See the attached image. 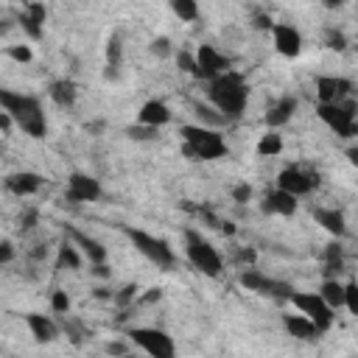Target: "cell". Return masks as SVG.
<instances>
[{
	"label": "cell",
	"mask_w": 358,
	"mask_h": 358,
	"mask_svg": "<svg viewBox=\"0 0 358 358\" xmlns=\"http://www.w3.org/2000/svg\"><path fill=\"white\" fill-rule=\"evenodd\" d=\"M271 42H274V50L285 59H296L302 53V34L296 25L291 22H274L271 25Z\"/></svg>",
	"instance_id": "12"
},
{
	"label": "cell",
	"mask_w": 358,
	"mask_h": 358,
	"mask_svg": "<svg viewBox=\"0 0 358 358\" xmlns=\"http://www.w3.org/2000/svg\"><path fill=\"white\" fill-rule=\"evenodd\" d=\"M344 157H347V162H350L352 168H358V145H350V148L344 151Z\"/></svg>",
	"instance_id": "47"
},
{
	"label": "cell",
	"mask_w": 358,
	"mask_h": 358,
	"mask_svg": "<svg viewBox=\"0 0 358 358\" xmlns=\"http://www.w3.org/2000/svg\"><path fill=\"white\" fill-rule=\"evenodd\" d=\"M196 64H199V76L196 78H204V81H210V78H215V76L229 70V59L215 45H199L196 48Z\"/></svg>",
	"instance_id": "13"
},
{
	"label": "cell",
	"mask_w": 358,
	"mask_h": 358,
	"mask_svg": "<svg viewBox=\"0 0 358 358\" xmlns=\"http://www.w3.org/2000/svg\"><path fill=\"white\" fill-rule=\"evenodd\" d=\"M324 45L330 48V50H336V53H341V50H347V36L341 34V31H336V28H330L327 34H324Z\"/></svg>",
	"instance_id": "37"
},
{
	"label": "cell",
	"mask_w": 358,
	"mask_h": 358,
	"mask_svg": "<svg viewBox=\"0 0 358 358\" xmlns=\"http://www.w3.org/2000/svg\"><path fill=\"white\" fill-rule=\"evenodd\" d=\"M101 196H103V187H101V182L92 173L73 171L67 176V185H64V199L67 201H73V204H90V201H98Z\"/></svg>",
	"instance_id": "11"
},
{
	"label": "cell",
	"mask_w": 358,
	"mask_h": 358,
	"mask_svg": "<svg viewBox=\"0 0 358 358\" xmlns=\"http://www.w3.org/2000/svg\"><path fill=\"white\" fill-rule=\"evenodd\" d=\"M126 134H129L131 140H157L159 129H157V126H145V123H137V126H129V129H126Z\"/></svg>",
	"instance_id": "35"
},
{
	"label": "cell",
	"mask_w": 358,
	"mask_h": 358,
	"mask_svg": "<svg viewBox=\"0 0 358 358\" xmlns=\"http://www.w3.org/2000/svg\"><path fill=\"white\" fill-rule=\"evenodd\" d=\"M22 319H25V324H28L34 341H39V344H50V341L59 338V324H56L48 313H36V310H34V313H25Z\"/></svg>",
	"instance_id": "22"
},
{
	"label": "cell",
	"mask_w": 358,
	"mask_h": 358,
	"mask_svg": "<svg viewBox=\"0 0 358 358\" xmlns=\"http://www.w3.org/2000/svg\"><path fill=\"white\" fill-rule=\"evenodd\" d=\"M17 221H20V229H22V232H31V229L36 227V221H39V210H34V207H31V210L20 213V218H17Z\"/></svg>",
	"instance_id": "40"
},
{
	"label": "cell",
	"mask_w": 358,
	"mask_h": 358,
	"mask_svg": "<svg viewBox=\"0 0 358 358\" xmlns=\"http://www.w3.org/2000/svg\"><path fill=\"white\" fill-rule=\"evenodd\" d=\"M193 115H196V123H201V126H213V129H221V126H227L229 120L224 117V112H218L210 101L207 103H201V101H196L193 106Z\"/></svg>",
	"instance_id": "27"
},
{
	"label": "cell",
	"mask_w": 358,
	"mask_h": 358,
	"mask_svg": "<svg viewBox=\"0 0 358 358\" xmlns=\"http://www.w3.org/2000/svg\"><path fill=\"white\" fill-rule=\"evenodd\" d=\"M0 106H3V112L11 115L14 126L22 134H28L34 140L48 134V115L36 95L20 92V90H0Z\"/></svg>",
	"instance_id": "1"
},
{
	"label": "cell",
	"mask_w": 358,
	"mask_h": 358,
	"mask_svg": "<svg viewBox=\"0 0 358 358\" xmlns=\"http://www.w3.org/2000/svg\"><path fill=\"white\" fill-rule=\"evenodd\" d=\"M207 101L218 112H224L227 120H238L246 112V103H249V84L241 73L227 70V73L207 81Z\"/></svg>",
	"instance_id": "2"
},
{
	"label": "cell",
	"mask_w": 358,
	"mask_h": 358,
	"mask_svg": "<svg viewBox=\"0 0 358 358\" xmlns=\"http://www.w3.org/2000/svg\"><path fill=\"white\" fill-rule=\"evenodd\" d=\"M319 294L330 308H336V310L344 308V282L338 277H324L319 285Z\"/></svg>",
	"instance_id": "28"
},
{
	"label": "cell",
	"mask_w": 358,
	"mask_h": 358,
	"mask_svg": "<svg viewBox=\"0 0 358 358\" xmlns=\"http://www.w3.org/2000/svg\"><path fill=\"white\" fill-rule=\"evenodd\" d=\"M126 338L151 358H173L176 355V344L162 327H129Z\"/></svg>",
	"instance_id": "8"
},
{
	"label": "cell",
	"mask_w": 358,
	"mask_h": 358,
	"mask_svg": "<svg viewBox=\"0 0 358 358\" xmlns=\"http://www.w3.org/2000/svg\"><path fill=\"white\" fill-rule=\"evenodd\" d=\"M159 299H162V291H159V288H148V294L140 296L143 305H148V302H159Z\"/></svg>",
	"instance_id": "46"
},
{
	"label": "cell",
	"mask_w": 358,
	"mask_h": 358,
	"mask_svg": "<svg viewBox=\"0 0 358 358\" xmlns=\"http://www.w3.org/2000/svg\"><path fill=\"white\" fill-rule=\"evenodd\" d=\"M313 87H316L319 103H338V101L350 98V92H352V81L344 76H319Z\"/></svg>",
	"instance_id": "14"
},
{
	"label": "cell",
	"mask_w": 358,
	"mask_h": 358,
	"mask_svg": "<svg viewBox=\"0 0 358 358\" xmlns=\"http://www.w3.org/2000/svg\"><path fill=\"white\" fill-rule=\"evenodd\" d=\"M296 207H299V199H296L294 193L282 190V187L268 190V193L263 196V201H260V210H263L266 215H280V218H291V215L296 213Z\"/></svg>",
	"instance_id": "16"
},
{
	"label": "cell",
	"mask_w": 358,
	"mask_h": 358,
	"mask_svg": "<svg viewBox=\"0 0 358 358\" xmlns=\"http://www.w3.org/2000/svg\"><path fill=\"white\" fill-rule=\"evenodd\" d=\"M252 20H255V28H260V31H271V25H274V20L268 14H263V11H257Z\"/></svg>",
	"instance_id": "43"
},
{
	"label": "cell",
	"mask_w": 358,
	"mask_h": 358,
	"mask_svg": "<svg viewBox=\"0 0 358 358\" xmlns=\"http://www.w3.org/2000/svg\"><path fill=\"white\" fill-rule=\"evenodd\" d=\"M67 238L84 252V257H87L90 266H95V263H106L109 252H106V246H103L98 238H92V235H87V232H81V229H76V227H67Z\"/></svg>",
	"instance_id": "19"
},
{
	"label": "cell",
	"mask_w": 358,
	"mask_h": 358,
	"mask_svg": "<svg viewBox=\"0 0 358 358\" xmlns=\"http://www.w3.org/2000/svg\"><path fill=\"white\" fill-rule=\"evenodd\" d=\"M282 148H285V143H282V134L277 129H268L266 134H260V140L255 145L257 157H277V154H282Z\"/></svg>",
	"instance_id": "29"
},
{
	"label": "cell",
	"mask_w": 358,
	"mask_h": 358,
	"mask_svg": "<svg viewBox=\"0 0 358 358\" xmlns=\"http://www.w3.org/2000/svg\"><path fill=\"white\" fill-rule=\"evenodd\" d=\"M182 241H185V257H187V263H190L199 274H204V277H210V280H215V277L224 274V257L218 255V249L213 246V241H210L201 229L185 227Z\"/></svg>",
	"instance_id": "4"
},
{
	"label": "cell",
	"mask_w": 358,
	"mask_h": 358,
	"mask_svg": "<svg viewBox=\"0 0 358 358\" xmlns=\"http://www.w3.org/2000/svg\"><path fill=\"white\" fill-rule=\"evenodd\" d=\"M123 235H126L129 243H131L148 263H154L157 268H171V266L176 263V252H173V246H171L165 238H159V235H154V232H145V229H140V227H123Z\"/></svg>",
	"instance_id": "5"
},
{
	"label": "cell",
	"mask_w": 358,
	"mask_h": 358,
	"mask_svg": "<svg viewBox=\"0 0 358 358\" xmlns=\"http://www.w3.org/2000/svg\"><path fill=\"white\" fill-rule=\"evenodd\" d=\"M14 255H17V252H14V243H11V241H3V243H0V263L8 266V263L14 260Z\"/></svg>",
	"instance_id": "42"
},
{
	"label": "cell",
	"mask_w": 358,
	"mask_h": 358,
	"mask_svg": "<svg viewBox=\"0 0 358 358\" xmlns=\"http://www.w3.org/2000/svg\"><path fill=\"white\" fill-rule=\"evenodd\" d=\"M322 260H324V263H344V249H341L338 238H336L333 243H327V249H324Z\"/></svg>",
	"instance_id": "38"
},
{
	"label": "cell",
	"mask_w": 358,
	"mask_h": 358,
	"mask_svg": "<svg viewBox=\"0 0 358 358\" xmlns=\"http://www.w3.org/2000/svg\"><path fill=\"white\" fill-rule=\"evenodd\" d=\"M344 308L358 319V282L355 280L344 282Z\"/></svg>",
	"instance_id": "33"
},
{
	"label": "cell",
	"mask_w": 358,
	"mask_h": 358,
	"mask_svg": "<svg viewBox=\"0 0 358 358\" xmlns=\"http://www.w3.org/2000/svg\"><path fill=\"white\" fill-rule=\"evenodd\" d=\"M294 112H296V98H294V95H282V98H277V101L266 109L263 120H266L268 129H282V126L294 117Z\"/></svg>",
	"instance_id": "24"
},
{
	"label": "cell",
	"mask_w": 358,
	"mask_h": 358,
	"mask_svg": "<svg viewBox=\"0 0 358 358\" xmlns=\"http://www.w3.org/2000/svg\"><path fill=\"white\" fill-rule=\"evenodd\" d=\"M70 305H73V302H70L67 291L56 288V291L50 294V310H53V313H62V316H64V313H70Z\"/></svg>",
	"instance_id": "36"
},
{
	"label": "cell",
	"mask_w": 358,
	"mask_h": 358,
	"mask_svg": "<svg viewBox=\"0 0 358 358\" xmlns=\"http://www.w3.org/2000/svg\"><path fill=\"white\" fill-rule=\"evenodd\" d=\"M84 252L70 241V238H64L59 246H56V268H67V271H78L81 266H84Z\"/></svg>",
	"instance_id": "26"
},
{
	"label": "cell",
	"mask_w": 358,
	"mask_h": 358,
	"mask_svg": "<svg viewBox=\"0 0 358 358\" xmlns=\"http://www.w3.org/2000/svg\"><path fill=\"white\" fill-rule=\"evenodd\" d=\"M176 59V67L187 76H199V64H196V50H176L173 53Z\"/></svg>",
	"instance_id": "31"
},
{
	"label": "cell",
	"mask_w": 358,
	"mask_h": 358,
	"mask_svg": "<svg viewBox=\"0 0 358 358\" xmlns=\"http://www.w3.org/2000/svg\"><path fill=\"white\" fill-rule=\"evenodd\" d=\"M316 117L341 140H350L358 134V106L350 98L338 103H316Z\"/></svg>",
	"instance_id": "6"
},
{
	"label": "cell",
	"mask_w": 358,
	"mask_h": 358,
	"mask_svg": "<svg viewBox=\"0 0 358 358\" xmlns=\"http://www.w3.org/2000/svg\"><path fill=\"white\" fill-rule=\"evenodd\" d=\"M28 3H34V0H22V6H28Z\"/></svg>",
	"instance_id": "49"
},
{
	"label": "cell",
	"mask_w": 358,
	"mask_h": 358,
	"mask_svg": "<svg viewBox=\"0 0 358 358\" xmlns=\"http://www.w3.org/2000/svg\"><path fill=\"white\" fill-rule=\"evenodd\" d=\"M238 282L246 291H252V294H260V296H268V299H280V302H288L291 294L296 291L291 282L277 280V277H268L266 271H260L255 266H243L241 274H238Z\"/></svg>",
	"instance_id": "7"
},
{
	"label": "cell",
	"mask_w": 358,
	"mask_h": 358,
	"mask_svg": "<svg viewBox=\"0 0 358 358\" xmlns=\"http://www.w3.org/2000/svg\"><path fill=\"white\" fill-rule=\"evenodd\" d=\"M310 215H313V221H316L327 235H333V238H338V241L347 235V218H344L341 210H336V207H310Z\"/></svg>",
	"instance_id": "20"
},
{
	"label": "cell",
	"mask_w": 358,
	"mask_h": 358,
	"mask_svg": "<svg viewBox=\"0 0 358 358\" xmlns=\"http://www.w3.org/2000/svg\"><path fill=\"white\" fill-rule=\"evenodd\" d=\"M171 120H173V112H171V106H168L162 98H148V101L140 106V112H137V123H145V126L162 129V126L171 123Z\"/></svg>",
	"instance_id": "21"
},
{
	"label": "cell",
	"mask_w": 358,
	"mask_h": 358,
	"mask_svg": "<svg viewBox=\"0 0 358 358\" xmlns=\"http://www.w3.org/2000/svg\"><path fill=\"white\" fill-rule=\"evenodd\" d=\"M148 50H151V56H157V59H168V56L176 53L168 36H154V39L148 42Z\"/></svg>",
	"instance_id": "32"
},
{
	"label": "cell",
	"mask_w": 358,
	"mask_h": 358,
	"mask_svg": "<svg viewBox=\"0 0 358 358\" xmlns=\"http://www.w3.org/2000/svg\"><path fill=\"white\" fill-rule=\"evenodd\" d=\"M48 98L59 106V109H73L76 106V101H78V84L73 81V78H56V81H50V87H48Z\"/></svg>",
	"instance_id": "23"
},
{
	"label": "cell",
	"mask_w": 358,
	"mask_h": 358,
	"mask_svg": "<svg viewBox=\"0 0 358 358\" xmlns=\"http://www.w3.org/2000/svg\"><path fill=\"white\" fill-rule=\"evenodd\" d=\"M299 313H305L308 319L316 322V327L322 333H327L333 324H336V308H330L319 291H294L291 299H288Z\"/></svg>",
	"instance_id": "9"
},
{
	"label": "cell",
	"mask_w": 358,
	"mask_h": 358,
	"mask_svg": "<svg viewBox=\"0 0 358 358\" xmlns=\"http://www.w3.org/2000/svg\"><path fill=\"white\" fill-rule=\"evenodd\" d=\"M277 187H282V190L294 193L296 199H302V196H310L319 187V173L310 171V168H302V165H285L277 173Z\"/></svg>",
	"instance_id": "10"
},
{
	"label": "cell",
	"mask_w": 358,
	"mask_h": 358,
	"mask_svg": "<svg viewBox=\"0 0 358 358\" xmlns=\"http://www.w3.org/2000/svg\"><path fill=\"white\" fill-rule=\"evenodd\" d=\"M355 53H358V45H355Z\"/></svg>",
	"instance_id": "50"
},
{
	"label": "cell",
	"mask_w": 358,
	"mask_h": 358,
	"mask_svg": "<svg viewBox=\"0 0 358 358\" xmlns=\"http://www.w3.org/2000/svg\"><path fill=\"white\" fill-rule=\"evenodd\" d=\"M129 344H131V341H129ZM129 344H123V341H109L103 350H106L109 355H126V352H129Z\"/></svg>",
	"instance_id": "44"
},
{
	"label": "cell",
	"mask_w": 358,
	"mask_h": 358,
	"mask_svg": "<svg viewBox=\"0 0 358 358\" xmlns=\"http://www.w3.org/2000/svg\"><path fill=\"white\" fill-rule=\"evenodd\" d=\"M252 196H255V190H252V185H249V182H241V185H235V187H232V201H238V204L252 201Z\"/></svg>",
	"instance_id": "39"
},
{
	"label": "cell",
	"mask_w": 358,
	"mask_h": 358,
	"mask_svg": "<svg viewBox=\"0 0 358 358\" xmlns=\"http://www.w3.org/2000/svg\"><path fill=\"white\" fill-rule=\"evenodd\" d=\"M42 185H45V179H42L36 171H14V173H8V176L3 179V187H6L11 196H17V199L36 196V193L42 190Z\"/></svg>",
	"instance_id": "15"
},
{
	"label": "cell",
	"mask_w": 358,
	"mask_h": 358,
	"mask_svg": "<svg viewBox=\"0 0 358 358\" xmlns=\"http://www.w3.org/2000/svg\"><path fill=\"white\" fill-rule=\"evenodd\" d=\"M280 322H282V327H285V333L291 336V338H296V341H319L324 333L316 327V322L313 319H308L305 313H282L280 316Z\"/></svg>",
	"instance_id": "17"
},
{
	"label": "cell",
	"mask_w": 358,
	"mask_h": 358,
	"mask_svg": "<svg viewBox=\"0 0 358 358\" xmlns=\"http://www.w3.org/2000/svg\"><path fill=\"white\" fill-rule=\"evenodd\" d=\"M179 137H182V154L193 162H213V159L227 157L229 151L221 129H213V126L185 123L179 126Z\"/></svg>",
	"instance_id": "3"
},
{
	"label": "cell",
	"mask_w": 358,
	"mask_h": 358,
	"mask_svg": "<svg viewBox=\"0 0 358 358\" xmlns=\"http://www.w3.org/2000/svg\"><path fill=\"white\" fill-rule=\"evenodd\" d=\"M137 291H140V288H137V285H126V288H120V291H117V294H115V302H117V305H123V308H126V305H131V302H134V299H137Z\"/></svg>",
	"instance_id": "41"
},
{
	"label": "cell",
	"mask_w": 358,
	"mask_h": 358,
	"mask_svg": "<svg viewBox=\"0 0 358 358\" xmlns=\"http://www.w3.org/2000/svg\"><path fill=\"white\" fill-rule=\"evenodd\" d=\"M103 56H106L103 78H106V81H117V78H120V70H123V42H120L117 34H112V36L106 39Z\"/></svg>",
	"instance_id": "25"
},
{
	"label": "cell",
	"mask_w": 358,
	"mask_h": 358,
	"mask_svg": "<svg viewBox=\"0 0 358 358\" xmlns=\"http://www.w3.org/2000/svg\"><path fill=\"white\" fill-rule=\"evenodd\" d=\"M90 274H92V277H101V280L112 277V271H109V266H106V263H95V266H90Z\"/></svg>",
	"instance_id": "45"
},
{
	"label": "cell",
	"mask_w": 358,
	"mask_h": 358,
	"mask_svg": "<svg viewBox=\"0 0 358 358\" xmlns=\"http://www.w3.org/2000/svg\"><path fill=\"white\" fill-rule=\"evenodd\" d=\"M6 56L8 59H14V62H20V64H28L31 59H34V50H31V45H8L6 48Z\"/></svg>",
	"instance_id": "34"
},
{
	"label": "cell",
	"mask_w": 358,
	"mask_h": 358,
	"mask_svg": "<svg viewBox=\"0 0 358 358\" xmlns=\"http://www.w3.org/2000/svg\"><path fill=\"white\" fill-rule=\"evenodd\" d=\"M319 3H322L324 8H341V6L347 3V0H319Z\"/></svg>",
	"instance_id": "48"
},
{
	"label": "cell",
	"mask_w": 358,
	"mask_h": 358,
	"mask_svg": "<svg viewBox=\"0 0 358 358\" xmlns=\"http://www.w3.org/2000/svg\"><path fill=\"white\" fill-rule=\"evenodd\" d=\"M45 20H48V8L42 0H34L28 6H22L20 11V28L31 36V39H42L45 34Z\"/></svg>",
	"instance_id": "18"
},
{
	"label": "cell",
	"mask_w": 358,
	"mask_h": 358,
	"mask_svg": "<svg viewBox=\"0 0 358 358\" xmlns=\"http://www.w3.org/2000/svg\"><path fill=\"white\" fill-rule=\"evenodd\" d=\"M171 11L179 17V22H196L199 20V0H168Z\"/></svg>",
	"instance_id": "30"
}]
</instances>
